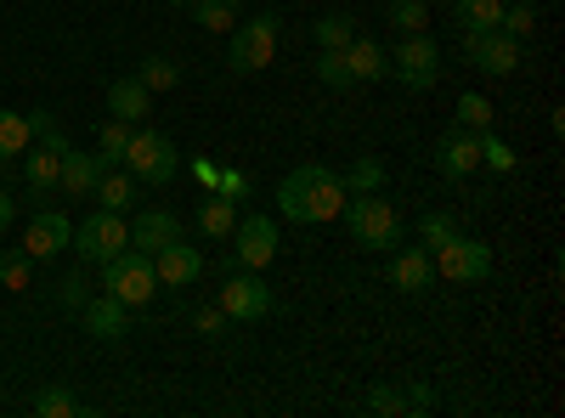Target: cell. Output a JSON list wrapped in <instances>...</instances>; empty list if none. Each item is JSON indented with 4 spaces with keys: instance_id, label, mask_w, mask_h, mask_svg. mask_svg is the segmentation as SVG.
Returning a JSON list of instances; mask_svg holds the SVG:
<instances>
[{
    "instance_id": "37",
    "label": "cell",
    "mask_w": 565,
    "mask_h": 418,
    "mask_svg": "<svg viewBox=\"0 0 565 418\" xmlns=\"http://www.w3.org/2000/svg\"><path fill=\"white\" fill-rule=\"evenodd\" d=\"M29 277H34V260H29L23 249L0 255V283H7V289H29Z\"/></svg>"
},
{
    "instance_id": "28",
    "label": "cell",
    "mask_w": 565,
    "mask_h": 418,
    "mask_svg": "<svg viewBox=\"0 0 565 418\" xmlns=\"http://www.w3.org/2000/svg\"><path fill=\"white\" fill-rule=\"evenodd\" d=\"M340 181H345V193H385V164L367 153V159H356Z\"/></svg>"
},
{
    "instance_id": "41",
    "label": "cell",
    "mask_w": 565,
    "mask_h": 418,
    "mask_svg": "<svg viewBox=\"0 0 565 418\" xmlns=\"http://www.w3.org/2000/svg\"><path fill=\"white\" fill-rule=\"evenodd\" d=\"M215 193H221V199H249V175H244V170H221V175H215Z\"/></svg>"
},
{
    "instance_id": "36",
    "label": "cell",
    "mask_w": 565,
    "mask_h": 418,
    "mask_svg": "<svg viewBox=\"0 0 565 418\" xmlns=\"http://www.w3.org/2000/svg\"><path fill=\"white\" fill-rule=\"evenodd\" d=\"M458 232V221L447 215V210H430V215H418V238H424V249H441L447 238Z\"/></svg>"
},
{
    "instance_id": "6",
    "label": "cell",
    "mask_w": 565,
    "mask_h": 418,
    "mask_svg": "<svg viewBox=\"0 0 565 418\" xmlns=\"http://www.w3.org/2000/svg\"><path fill=\"white\" fill-rule=\"evenodd\" d=\"M215 306L226 311V322H260V317H271V289H266V277L260 271H249V266H232L226 271V283L215 289Z\"/></svg>"
},
{
    "instance_id": "19",
    "label": "cell",
    "mask_w": 565,
    "mask_h": 418,
    "mask_svg": "<svg viewBox=\"0 0 565 418\" xmlns=\"http://www.w3.org/2000/svg\"><path fill=\"white\" fill-rule=\"evenodd\" d=\"M79 322H85V334H97L103 345H119V340H125V306H119L114 294L85 300V306H79Z\"/></svg>"
},
{
    "instance_id": "43",
    "label": "cell",
    "mask_w": 565,
    "mask_h": 418,
    "mask_svg": "<svg viewBox=\"0 0 565 418\" xmlns=\"http://www.w3.org/2000/svg\"><path fill=\"white\" fill-rule=\"evenodd\" d=\"M57 300H63L68 311H79V306H85V283H79V271H74L68 283H63V294H57Z\"/></svg>"
},
{
    "instance_id": "12",
    "label": "cell",
    "mask_w": 565,
    "mask_h": 418,
    "mask_svg": "<svg viewBox=\"0 0 565 418\" xmlns=\"http://www.w3.org/2000/svg\"><path fill=\"white\" fill-rule=\"evenodd\" d=\"M463 57H469V68L503 79V74L521 68V40L503 34V29H481V34H463Z\"/></svg>"
},
{
    "instance_id": "44",
    "label": "cell",
    "mask_w": 565,
    "mask_h": 418,
    "mask_svg": "<svg viewBox=\"0 0 565 418\" xmlns=\"http://www.w3.org/2000/svg\"><path fill=\"white\" fill-rule=\"evenodd\" d=\"M193 175L204 181V187L215 193V175H221V164H210V159H193Z\"/></svg>"
},
{
    "instance_id": "7",
    "label": "cell",
    "mask_w": 565,
    "mask_h": 418,
    "mask_svg": "<svg viewBox=\"0 0 565 418\" xmlns=\"http://www.w3.org/2000/svg\"><path fill=\"white\" fill-rule=\"evenodd\" d=\"M430 260H436V277H447V283H487L492 271V249L481 238H463V232H452L441 249H430Z\"/></svg>"
},
{
    "instance_id": "38",
    "label": "cell",
    "mask_w": 565,
    "mask_h": 418,
    "mask_svg": "<svg viewBox=\"0 0 565 418\" xmlns=\"http://www.w3.org/2000/svg\"><path fill=\"white\" fill-rule=\"evenodd\" d=\"M362 407H367V412H380V418H402V412H407V396H402L396 385H373Z\"/></svg>"
},
{
    "instance_id": "32",
    "label": "cell",
    "mask_w": 565,
    "mask_h": 418,
    "mask_svg": "<svg viewBox=\"0 0 565 418\" xmlns=\"http://www.w3.org/2000/svg\"><path fill=\"white\" fill-rule=\"evenodd\" d=\"M391 23L402 34H424L430 29V0H391Z\"/></svg>"
},
{
    "instance_id": "3",
    "label": "cell",
    "mask_w": 565,
    "mask_h": 418,
    "mask_svg": "<svg viewBox=\"0 0 565 418\" xmlns=\"http://www.w3.org/2000/svg\"><path fill=\"white\" fill-rule=\"evenodd\" d=\"M277 40H282V18H277V12H260V18L232 23L226 68H232V74H260V68L277 57Z\"/></svg>"
},
{
    "instance_id": "13",
    "label": "cell",
    "mask_w": 565,
    "mask_h": 418,
    "mask_svg": "<svg viewBox=\"0 0 565 418\" xmlns=\"http://www.w3.org/2000/svg\"><path fill=\"white\" fill-rule=\"evenodd\" d=\"M436 170L447 175V181H469L481 170V130H447L441 136V148H436Z\"/></svg>"
},
{
    "instance_id": "33",
    "label": "cell",
    "mask_w": 565,
    "mask_h": 418,
    "mask_svg": "<svg viewBox=\"0 0 565 418\" xmlns=\"http://www.w3.org/2000/svg\"><path fill=\"white\" fill-rule=\"evenodd\" d=\"M130 130H136V125H125V119H108V125H103V136H97V153H103V164H125Z\"/></svg>"
},
{
    "instance_id": "11",
    "label": "cell",
    "mask_w": 565,
    "mask_h": 418,
    "mask_svg": "<svg viewBox=\"0 0 565 418\" xmlns=\"http://www.w3.org/2000/svg\"><path fill=\"white\" fill-rule=\"evenodd\" d=\"M232 255H238V266L249 271H266L277 260V215H238V226H232Z\"/></svg>"
},
{
    "instance_id": "1",
    "label": "cell",
    "mask_w": 565,
    "mask_h": 418,
    "mask_svg": "<svg viewBox=\"0 0 565 418\" xmlns=\"http://www.w3.org/2000/svg\"><path fill=\"white\" fill-rule=\"evenodd\" d=\"M271 199H277L282 221L328 226V221H340V210H345V181H340V170H328V164H295L289 175L277 181Z\"/></svg>"
},
{
    "instance_id": "9",
    "label": "cell",
    "mask_w": 565,
    "mask_h": 418,
    "mask_svg": "<svg viewBox=\"0 0 565 418\" xmlns=\"http://www.w3.org/2000/svg\"><path fill=\"white\" fill-rule=\"evenodd\" d=\"M74 249H79V260H114L119 249H130V226H125V215L119 210H97V215H85L79 221V232L68 238Z\"/></svg>"
},
{
    "instance_id": "4",
    "label": "cell",
    "mask_w": 565,
    "mask_h": 418,
    "mask_svg": "<svg viewBox=\"0 0 565 418\" xmlns=\"http://www.w3.org/2000/svg\"><path fill=\"white\" fill-rule=\"evenodd\" d=\"M103 294H114L125 311H141L159 294V277H153V255L141 249H119L114 260H103Z\"/></svg>"
},
{
    "instance_id": "17",
    "label": "cell",
    "mask_w": 565,
    "mask_h": 418,
    "mask_svg": "<svg viewBox=\"0 0 565 418\" xmlns=\"http://www.w3.org/2000/svg\"><path fill=\"white\" fill-rule=\"evenodd\" d=\"M181 232H186V226H181V215L153 204V210H141V215L130 221V249H141V255H159L164 244H175V238H181Z\"/></svg>"
},
{
    "instance_id": "10",
    "label": "cell",
    "mask_w": 565,
    "mask_h": 418,
    "mask_svg": "<svg viewBox=\"0 0 565 418\" xmlns=\"http://www.w3.org/2000/svg\"><path fill=\"white\" fill-rule=\"evenodd\" d=\"M63 153H68V136H63L57 119H52V125L34 136V153L23 159V181H29V193H34V199L57 193V181H63Z\"/></svg>"
},
{
    "instance_id": "2",
    "label": "cell",
    "mask_w": 565,
    "mask_h": 418,
    "mask_svg": "<svg viewBox=\"0 0 565 418\" xmlns=\"http://www.w3.org/2000/svg\"><path fill=\"white\" fill-rule=\"evenodd\" d=\"M340 221L351 226V244H362V249H373V255H391L396 244H402V215H396V204L385 199V193H345V210H340Z\"/></svg>"
},
{
    "instance_id": "30",
    "label": "cell",
    "mask_w": 565,
    "mask_h": 418,
    "mask_svg": "<svg viewBox=\"0 0 565 418\" xmlns=\"http://www.w3.org/2000/svg\"><path fill=\"white\" fill-rule=\"evenodd\" d=\"M136 79L148 85V90H175L181 85V63L175 57H148V63L136 68Z\"/></svg>"
},
{
    "instance_id": "29",
    "label": "cell",
    "mask_w": 565,
    "mask_h": 418,
    "mask_svg": "<svg viewBox=\"0 0 565 418\" xmlns=\"http://www.w3.org/2000/svg\"><path fill=\"white\" fill-rule=\"evenodd\" d=\"M74 412H79V396L74 390H63V385L34 390V418H74Z\"/></svg>"
},
{
    "instance_id": "14",
    "label": "cell",
    "mask_w": 565,
    "mask_h": 418,
    "mask_svg": "<svg viewBox=\"0 0 565 418\" xmlns=\"http://www.w3.org/2000/svg\"><path fill=\"white\" fill-rule=\"evenodd\" d=\"M204 255L186 244V238H175V244H164L159 255H153V277H159V289H186V283H199L204 277Z\"/></svg>"
},
{
    "instance_id": "45",
    "label": "cell",
    "mask_w": 565,
    "mask_h": 418,
    "mask_svg": "<svg viewBox=\"0 0 565 418\" xmlns=\"http://www.w3.org/2000/svg\"><path fill=\"white\" fill-rule=\"evenodd\" d=\"M7 226H12V193L0 187V232H7Z\"/></svg>"
},
{
    "instance_id": "46",
    "label": "cell",
    "mask_w": 565,
    "mask_h": 418,
    "mask_svg": "<svg viewBox=\"0 0 565 418\" xmlns=\"http://www.w3.org/2000/svg\"><path fill=\"white\" fill-rule=\"evenodd\" d=\"M0 187H7V159H0Z\"/></svg>"
},
{
    "instance_id": "24",
    "label": "cell",
    "mask_w": 565,
    "mask_h": 418,
    "mask_svg": "<svg viewBox=\"0 0 565 418\" xmlns=\"http://www.w3.org/2000/svg\"><path fill=\"white\" fill-rule=\"evenodd\" d=\"M311 40H317V52H345V45L356 40V23L345 12H322L311 23Z\"/></svg>"
},
{
    "instance_id": "47",
    "label": "cell",
    "mask_w": 565,
    "mask_h": 418,
    "mask_svg": "<svg viewBox=\"0 0 565 418\" xmlns=\"http://www.w3.org/2000/svg\"><path fill=\"white\" fill-rule=\"evenodd\" d=\"M170 7H193V0H170Z\"/></svg>"
},
{
    "instance_id": "31",
    "label": "cell",
    "mask_w": 565,
    "mask_h": 418,
    "mask_svg": "<svg viewBox=\"0 0 565 418\" xmlns=\"http://www.w3.org/2000/svg\"><path fill=\"white\" fill-rule=\"evenodd\" d=\"M498 29L503 34H514V40H532V29H537V18H532V0H503V18H498Z\"/></svg>"
},
{
    "instance_id": "21",
    "label": "cell",
    "mask_w": 565,
    "mask_h": 418,
    "mask_svg": "<svg viewBox=\"0 0 565 418\" xmlns=\"http://www.w3.org/2000/svg\"><path fill=\"white\" fill-rule=\"evenodd\" d=\"M148 108H153V90L141 85L136 74H125V79H114V85H108V114H114V119L141 125V119H148Z\"/></svg>"
},
{
    "instance_id": "25",
    "label": "cell",
    "mask_w": 565,
    "mask_h": 418,
    "mask_svg": "<svg viewBox=\"0 0 565 418\" xmlns=\"http://www.w3.org/2000/svg\"><path fill=\"white\" fill-rule=\"evenodd\" d=\"M452 18L463 34H481V29H498L503 18V0H452Z\"/></svg>"
},
{
    "instance_id": "18",
    "label": "cell",
    "mask_w": 565,
    "mask_h": 418,
    "mask_svg": "<svg viewBox=\"0 0 565 418\" xmlns=\"http://www.w3.org/2000/svg\"><path fill=\"white\" fill-rule=\"evenodd\" d=\"M103 170H114V164H103V153L68 148V153H63V181H57V187H63L68 199H90V193H97V181H103Z\"/></svg>"
},
{
    "instance_id": "39",
    "label": "cell",
    "mask_w": 565,
    "mask_h": 418,
    "mask_svg": "<svg viewBox=\"0 0 565 418\" xmlns=\"http://www.w3.org/2000/svg\"><path fill=\"white\" fill-rule=\"evenodd\" d=\"M481 164H492V170H514V148L503 142V136H492V130H481Z\"/></svg>"
},
{
    "instance_id": "26",
    "label": "cell",
    "mask_w": 565,
    "mask_h": 418,
    "mask_svg": "<svg viewBox=\"0 0 565 418\" xmlns=\"http://www.w3.org/2000/svg\"><path fill=\"white\" fill-rule=\"evenodd\" d=\"M97 204L125 215V210L136 204V175H130V170H103V181H97Z\"/></svg>"
},
{
    "instance_id": "22",
    "label": "cell",
    "mask_w": 565,
    "mask_h": 418,
    "mask_svg": "<svg viewBox=\"0 0 565 418\" xmlns=\"http://www.w3.org/2000/svg\"><path fill=\"white\" fill-rule=\"evenodd\" d=\"M232 226H238V199L210 193V199L199 204V232H204L210 244H226V238H232Z\"/></svg>"
},
{
    "instance_id": "20",
    "label": "cell",
    "mask_w": 565,
    "mask_h": 418,
    "mask_svg": "<svg viewBox=\"0 0 565 418\" xmlns=\"http://www.w3.org/2000/svg\"><path fill=\"white\" fill-rule=\"evenodd\" d=\"M345 63H351V79H356V85L391 79V52H385L380 40H367V34H356V40L345 45Z\"/></svg>"
},
{
    "instance_id": "34",
    "label": "cell",
    "mask_w": 565,
    "mask_h": 418,
    "mask_svg": "<svg viewBox=\"0 0 565 418\" xmlns=\"http://www.w3.org/2000/svg\"><path fill=\"white\" fill-rule=\"evenodd\" d=\"M317 79H322L328 90H351V85H356V79H351L345 52H317Z\"/></svg>"
},
{
    "instance_id": "8",
    "label": "cell",
    "mask_w": 565,
    "mask_h": 418,
    "mask_svg": "<svg viewBox=\"0 0 565 418\" xmlns=\"http://www.w3.org/2000/svg\"><path fill=\"white\" fill-rule=\"evenodd\" d=\"M391 74H396L402 90H430L441 79V45L430 34H407L391 57Z\"/></svg>"
},
{
    "instance_id": "23",
    "label": "cell",
    "mask_w": 565,
    "mask_h": 418,
    "mask_svg": "<svg viewBox=\"0 0 565 418\" xmlns=\"http://www.w3.org/2000/svg\"><path fill=\"white\" fill-rule=\"evenodd\" d=\"M29 148H34V125H29V114L0 108V159H18V153H29Z\"/></svg>"
},
{
    "instance_id": "27",
    "label": "cell",
    "mask_w": 565,
    "mask_h": 418,
    "mask_svg": "<svg viewBox=\"0 0 565 418\" xmlns=\"http://www.w3.org/2000/svg\"><path fill=\"white\" fill-rule=\"evenodd\" d=\"M193 23L210 29V34H232V23H238V0H193Z\"/></svg>"
},
{
    "instance_id": "35",
    "label": "cell",
    "mask_w": 565,
    "mask_h": 418,
    "mask_svg": "<svg viewBox=\"0 0 565 418\" xmlns=\"http://www.w3.org/2000/svg\"><path fill=\"white\" fill-rule=\"evenodd\" d=\"M458 125L463 130H492V103L481 97V90H463L458 97Z\"/></svg>"
},
{
    "instance_id": "5",
    "label": "cell",
    "mask_w": 565,
    "mask_h": 418,
    "mask_svg": "<svg viewBox=\"0 0 565 418\" xmlns=\"http://www.w3.org/2000/svg\"><path fill=\"white\" fill-rule=\"evenodd\" d=\"M125 170L136 175V187H170V175H175V142H170L164 130L136 125L130 130V148H125Z\"/></svg>"
},
{
    "instance_id": "16",
    "label": "cell",
    "mask_w": 565,
    "mask_h": 418,
    "mask_svg": "<svg viewBox=\"0 0 565 418\" xmlns=\"http://www.w3.org/2000/svg\"><path fill=\"white\" fill-rule=\"evenodd\" d=\"M391 289L402 294H424V289H436V260L424 244H407V249H391Z\"/></svg>"
},
{
    "instance_id": "42",
    "label": "cell",
    "mask_w": 565,
    "mask_h": 418,
    "mask_svg": "<svg viewBox=\"0 0 565 418\" xmlns=\"http://www.w3.org/2000/svg\"><path fill=\"white\" fill-rule=\"evenodd\" d=\"M402 396H407V412H430V407H436V390L424 385V379H413V385H407Z\"/></svg>"
},
{
    "instance_id": "15",
    "label": "cell",
    "mask_w": 565,
    "mask_h": 418,
    "mask_svg": "<svg viewBox=\"0 0 565 418\" xmlns=\"http://www.w3.org/2000/svg\"><path fill=\"white\" fill-rule=\"evenodd\" d=\"M68 238H74V221H68L63 210H40V215L29 221V232H23V255H29V260H52V255L68 249Z\"/></svg>"
},
{
    "instance_id": "40",
    "label": "cell",
    "mask_w": 565,
    "mask_h": 418,
    "mask_svg": "<svg viewBox=\"0 0 565 418\" xmlns=\"http://www.w3.org/2000/svg\"><path fill=\"white\" fill-rule=\"evenodd\" d=\"M193 329H199L204 340L226 334V311H221V306H199V311H193Z\"/></svg>"
}]
</instances>
